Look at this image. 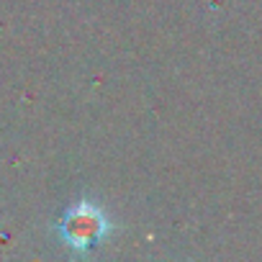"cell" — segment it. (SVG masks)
<instances>
[{
    "instance_id": "cell-1",
    "label": "cell",
    "mask_w": 262,
    "mask_h": 262,
    "mask_svg": "<svg viewBox=\"0 0 262 262\" xmlns=\"http://www.w3.org/2000/svg\"><path fill=\"white\" fill-rule=\"evenodd\" d=\"M105 216L90 206V203H77L75 208L67 211L64 221H62V236L70 247L75 249H88L93 244H98L105 236Z\"/></svg>"
}]
</instances>
